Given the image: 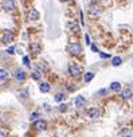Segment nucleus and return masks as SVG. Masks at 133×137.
Returning a JSON list of instances; mask_svg holds the SVG:
<instances>
[{
  "mask_svg": "<svg viewBox=\"0 0 133 137\" xmlns=\"http://www.w3.org/2000/svg\"><path fill=\"white\" fill-rule=\"evenodd\" d=\"M38 18H39L38 11L35 10V8H31V10H30V12H28V19H30V20H36Z\"/></svg>",
  "mask_w": 133,
  "mask_h": 137,
  "instance_id": "6e6552de",
  "label": "nucleus"
},
{
  "mask_svg": "<svg viewBox=\"0 0 133 137\" xmlns=\"http://www.w3.org/2000/svg\"><path fill=\"white\" fill-rule=\"evenodd\" d=\"M87 114H89V117H92V118H97L101 113H100V110L97 108H92V109H89L87 110Z\"/></svg>",
  "mask_w": 133,
  "mask_h": 137,
  "instance_id": "0eeeda50",
  "label": "nucleus"
},
{
  "mask_svg": "<svg viewBox=\"0 0 133 137\" xmlns=\"http://www.w3.org/2000/svg\"><path fill=\"white\" fill-rule=\"evenodd\" d=\"M62 100H63V96H62V94L55 96V101H62Z\"/></svg>",
  "mask_w": 133,
  "mask_h": 137,
  "instance_id": "5701e85b",
  "label": "nucleus"
},
{
  "mask_svg": "<svg viewBox=\"0 0 133 137\" xmlns=\"http://www.w3.org/2000/svg\"><path fill=\"white\" fill-rule=\"evenodd\" d=\"M35 118H38V113H36V112H34L32 114H31V117H30V120H31V121H34Z\"/></svg>",
  "mask_w": 133,
  "mask_h": 137,
  "instance_id": "4be33fe9",
  "label": "nucleus"
},
{
  "mask_svg": "<svg viewBox=\"0 0 133 137\" xmlns=\"http://www.w3.org/2000/svg\"><path fill=\"white\" fill-rule=\"evenodd\" d=\"M92 50H93V51H94V53H97V51H98V50H97V47H96L94 44H92Z\"/></svg>",
  "mask_w": 133,
  "mask_h": 137,
  "instance_id": "a878e982",
  "label": "nucleus"
},
{
  "mask_svg": "<svg viewBox=\"0 0 133 137\" xmlns=\"http://www.w3.org/2000/svg\"><path fill=\"white\" fill-rule=\"evenodd\" d=\"M47 126V122H46L45 120H38L36 122H35V128L38 129V130H43V129H46Z\"/></svg>",
  "mask_w": 133,
  "mask_h": 137,
  "instance_id": "423d86ee",
  "label": "nucleus"
},
{
  "mask_svg": "<svg viewBox=\"0 0 133 137\" xmlns=\"http://www.w3.org/2000/svg\"><path fill=\"white\" fill-rule=\"evenodd\" d=\"M23 65H24V66H30V58L28 57H23Z\"/></svg>",
  "mask_w": 133,
  "mask_h": 137,
  "instance_id": "aec40b11",
  "label": "nucleus"
},
{
  "mask_svg": "<svg viewBox=\"0 0 133 137\" xmlns=\"http://www.w3.org/2000/svg\"><path fill=\"white\" fill-rule=\"evenodd\" d=\"M69 28H71L73 32H77V31L79 30V28H78V26H75V24H69Z\"/></svg>",
  "mask_w": 133,
  "mask_h": 137,
  "instance_id": "412c9836",
  "label": "nucleus"
},
{
  "mask_svg": "<svg viewBox=\"0 0 133 137\" xmlns=\"http://www.w3.org/2000/svg\"><path fill=\"white\" fill-rule=\"evenodd\" d=\"M42 75V71H40V69H35L34 70V74H32V78L34 79H39Z\"/></svg>",
  "mask_w": 133,
  "mask_h": 137,
  "instance_id": "a211bd4d",
  "label": "nucleus"
},
{
  "mask_svg": "<svg viewBox=\"0 0 133 137\" xmlns=\"http://www.w3.org/2000/svg\"><path fill=\"white\" fill-rule=\"evenodd\" d=\"M67 50H69V53L71 54V55H79V54L82 53V46L79 44V43H70Z\"/></svg>",
  "mask_w": 133,
  "mask_h": 137,
  "instance_id": "f257e3e1",
  "label": "nucleus"
},
{
  "mask_svg": "<svg viewBox=\"0 0 133 137\" xmlns=\"http://www.w3.org/2000/svg\"><path fill=\"white\" fill-rule=\"evenodd\" d=\"M3 8L7 10V11H11L15 8V2L14 0H4V3H3Z\"/></svg>",
  "mask_w": 133,
  "mask_h": 137,
  "instance_id": "39448f33",
  "label": "nucleus"
},
{
  "mask_svg": "<svg viewBox=\"0 0 133 137\" xmlns=\"http://www.w3.org/2000/svg\"><path fill=\"white\" fill-rule=\"evenodd\" d=\"M121 63H122V59H121L120 57H114V58L112 59V65H113V66H120Z\"/></svg>",
  "mask_w": 133,
  "mask_h": 137,
  "instance_id": "2eb2a0df",
  "label": "nucleus"
},
{
  "mask_svg": "<svg viewBox=\"0 0 133 137\" xmlns=\"http://www.w3.org/2000/svg\"><path fill=\"white\" fill-rule=\"evenodd\" d=\"M133 97V90L130 87H125L122 89V98L124 100H130Z\"/></svg>",
  "mask_w": 133,
  "mask_h": 137,
  "instance_id": "20e7f679",
  "label": "nucleus"
},
{
  "mask_svg": "<svg viewBox=\"0 0 133 137\" xmlns=\"http://www.w3.org/2000/svg\"><path fill=\"white\" fill-rule=\"evenodd\" d=\"M2 40L4 42V43H8V42H11V40H12V34H11L10 31H6V32H4V35H3V38H2Z\"/></svg>",
  "mask_w": 133,
  "mask_h": 137,
  "instance_id": "9d476101",
  "label": "nucleus"
},
{
  "mask_svg": "<svg viewBox=\"0 0 133 137\" xmlns=\"http://www.w3.org/2000/svg\"><path fill=\"white\" fill-rule=\"evenodd\" d=\"M121 134H122V137H132V133H130V130H129V129H124Z\"/></svg>",
  "mask_w": 133,
  "mask_h": 137,
  "instance_id": "6ab92c4d",
  "label": "nucleus"
},
{
  "mask_svg": "<svg viewBox=\"0 0 133 137\" xmlns=\"http://www.w3.org/2000/svg\"><path fill=\"white\" fill-rule=\"evenodd\" d=\"M69 73L71 74L73 77H79L81 69L78 67V66H75V65H70V66H69Z\"/></svg>",
  "mask_w": 133,
  "mask_h": 137,
  "instance_id": "7ed1b4c3",
  "label": "nucleus"
},
{
  "mask_svg": "<svg viewBox=\"0 0 133 137\" xmlns=\"http://www.w3.org/2000/svg\"><path fill=\"white\" fill-rule=\"evenodd\" d=\"M85 38H86V42H87L89 44H90V38H89V35H85Z\"/></svg>",
  "mask_w": 133,
  "mask_h": 137,
  "instance_id": "bb28decb",
  "label": "nucleus"
},
{
  "mask_svg": "<svg viewBox=\"0 0 133 137\" xmlns=\"http://www.w3.org/2000/svg\"><path fill=\"white\" fill-rule=\"evenodd\" d=\"M120 89H121V85L118 82H112L110 83V90H113V92H118Z\"/></svg>",
  "mask_w": 133,
  "mask_h": 137,
  "instance_id": "4468645a",
  "label": "nucleus"
},
{
  "mask_svg": "<svg viewBox=\"0 0 133 137\" xmlns=\"http://www.w3.org/2000/svg\"><path fill=\"white\" fill-rule=\"evenodd\" d=\"M0 137H7V133L3 132V130H0Z\"/></svg>",
  "mask_w": 133,
  "mask_h": 137,
  "instance_id": "393cba45",
  "label": "nucleus"
},
{
  "mask_svg": "<svg viewBox=\"0 0 133 137\" xmlns=\"http://www.w3.org/2000/svg\"><path fill=\"white\" fill-rule=\"evenodd\" d=\"M15 78L19 81H23L26 78V73L23 71V70H16V71H15Z\"/></svg>",
  "mask_w": 133,
  "mask_h": 137,
  "instance_id": "1a4fd4ad",
  "label": "nucleus"
},
{
  "mask_svg": "<svg viewBox=\"0 0 133 137\" xmlns=\"http://www.w3.org/2000/svg\"><path fill=\"white\" fill-rule=\"evenodd\" d=\"M102 12V8H101V6L98 4H92L90 8H89V14L93 15V16H97V15H100Z\"/></svg>",
  "mask_w": 133,
  "mask_h": 137,
  "instance_id": "f03ea898",
  "label": "nucleus"
},
{
  "mask_svg": "<svg viewBox=\"0 0 133 137\" xmlns=\"http://www.w3.org/2000/svg\"><path fill=\"white\" fill-rule=\"evenodd\" d=\"M7 53H8V54H14L15 53V47H10L8 50H7Z\"/></svg>",
  "mask_w": 133,
  "mask_h": 137,
  "instance_id": "b1692460",
  "label": "nucleus"
},
{
  "mask_svg": "<svg viewBox=\"0 0 133 137\" xmlns=\"http://www.w3.org/2000/svg\"><path fill=\"white\" fill-rule=\"evenodd\" d=\"M62 2H70V0H62Z\"/></svg>",
  "mask_w": 133,
  "mask_h": 137,
  "instance_id": "c85d7f7f",
  "label": "nucleus"
},
{
  "mask_svg": "<svg viewBox=\"0 0 133 137\" xmlns=\"http://www.w3.org/2000/svg\"><path fill=\"white\" fill-rule=\"evenodd\" d=\"M101 57H102V58H109L108 54H101Z\"/></svg>",
  "mask_w": 133,
  "mask_h": 137,
  "instance_id": "cd10ccee",
  "label": "nucleus"
},
{
  "mask_svg": "<svg viewBox=\"0 0 133 137\" xmlns=\"http://www.w3.org/2000/svg\"><path fill=\"white\" fill-rule=\"evenodd\" d=\"M7 77H8V71L4 69H0V81H4Z\"/></svg>",
  "mask_w": 133,
  "mask_h": 137,
  "instance_id": "dca6fc26",
  "label": "nucleus"
},
{
  "mask_svg": "<svg viewBox=\"0 0 133 137\" xmlns=\"http://www.w3.org/2000/svg\"><path fill=\"white\" fill-rule=\"evenodd\" d=\"M93 78H94V73L89 71V73H86V74H85V82H90Z\"/></svg>",
  "mask_w": 133,
  "mask_h": 137,
  "instance_id": "f3484780",
  "label": "nucleus"
},
{
  "mask_svg": "<svg viewBox=\"0 0 133 137\" xmlns=\"http://www.w3.org/2000/svg\"><path fill=\"white\" fill-rule=\"evenodd\" d=\"M39 89H40L42 93H47L50 90V85L47 83V82H42V83L39 85Z\"/></svg>",
  "mask_w": 133,
  "mask_h": 137,
  "instance_id": "9b49d317",
  "label": "nucleus"
},
{
  "mask_svg": "<svg viewBox=\"0 0 133 137\" xmlns=\"http://www.w3.org/2000/svg\"><path fill=\"white\" fill-rule=\"evenodd\" d=\"M30 49H31V51H32V54H38L39 50H40V46H39L38 43H32Z\"/></svg>",
  "mask_w": 133,
  "mask_h": 137,
  "instance_id": "ddd939ff",
  "label": "nucleus"
},
{
  "mask_svg": "<svg viewBox=\"0 0 133 137\" xmlns=\"http://www.w3.org/2000/svg\"><path fill=\"white\" fill-rule=\"evenodd\" d=\"M75 105H77V106H83V105H85V98H83V97L78 96L75 98Z\"/></svg>",
  "mask_w": 133,
  "mask_h": 137,
  "instance_id": "f8f14e48",
  "label": "nucleus"
}]
</instances>
